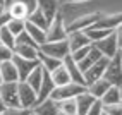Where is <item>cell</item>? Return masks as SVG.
<instances>
[{
    "label": "cell",
    "instance_id": "6da1fadb",
    "mask_svg": "<svg viewBox=\"0 0 122 115\" xmlns=\"http://www.w3.org/2000/svg\"><path fill=\"white\" fill-rule=\"evenodd\" d=\"M96 50H98L103 57H113L117 52H122V29L117 28L113 33H110L108 36H105L103 40H98V41L91 43Z\"/></svg>",
    "mask_w": 122,
    "mask_h": 115
},
{
    "label": "cell",
    "instance_id": "7a4b0ae2",
    "mask_svg": "<svg viewBox=\"0 0 122 115\" xmlns=\"http://www.w3.org/2000/svg\"><path fill=\"white\" fill-rule=\"evenodd\" d=\"M103 79L113 86H122V52H117L108 59V64L103 72Z\"/></svg>",
    "mask_w": 122,
    "mask_h": 115
},
{
    "label": "cell",
    "instance_id": "3957f363",
    "mask_svg": "<svg viewBox=\"0 0 122 115\" xmlns=\"http://www.w3.org/2000/svg\"><path fill=\"white\" fill-rule=\"evenodd\" d=\"M67 38V29H66V17L64 12L59 10L53 19L48 22L46 28V41H59V40H66Z\"/></svg>",
    "mask_w": 122,
    "mask_h": 115
},
{
    "label": "cell",
    "instance_id": "277c9868",
    "mask_svg": "<svg viewBox=\"0 0 122 115\" xmlns=\"http://www.w3.org/2000/svg\"><path fill=\"white\" fill-rule=\"evenodd\" d=\"M83 91H86L84 84H77V83H72L71 81V83L64 84V86H55L48 98H52L55 101H60V100H67V98H76Z\"/></svg>",
    "mask_w": 122,
    "mask_h": 115
},
{
    "label": "cell",
    "instance_id": "5b68a950",
    "mask_svg": "<svg viewBox=\"0 0 122 115\" xmlns=\"http://www.w3.org/2000/svg\"><path fill=\"white\" fill-rule=\"evenodd\" d=\"M100 14H102V12H98V10H95V12H88V14L77 15V17H74L72 21L66 22L67 35H69V33H74V31H84V29H88L89 26H93V24L98 21Z\"/></svg>",
    "mask_w": 122,
    "mask_h": 115
},
{
    "label": "cell",
    "instance_id": "8992f818",
    "mask_svg": "<svg viewBox=\"0 0 122 115\" xmlns=\"http://www.w3.org/2000/svg\"><path fill=\"white\" fill-rule=\"evenodd\" d=\"M38 50L45 55H50L53 59L62 60L64 57L69 55V43H67V38L59 40V41H45L43 45H40Z\"/></svg>",
    "mask_w": 122,
    "mask_h": 115
},
{
    "label": "cell",
    "instance_id": "52a82bcc",
    "mask_svg": "<svg viewBox=\"0 0 122 115\" xmlns=\"http://www.w3.org/2000/svg\"><path fill=\"white\" fill-rule=\"evenodd\" d=\"M17 96H19V105L21 106L33 110V106L36 105V91L26 81H17Z\"/></svg>",
    "mask_w": 122,
    "mask_h": 115
},
{
    "label": "cell",
    "instance_id": "ba28073f",
    "mask_svg": "<svg viewBox=\"0 0 122 115\" xmlns=\"http://www.w3.org/2000/svg\"><path fill=\"white\" fill-rule=\"evenodd\" d=\"M108 64V59L107 57H102V59H98L95 64H91L89 67L83 72V79H84V86L91 84L93 81L103 77V72H105V67H107Z\"/></svg>",
    "mask_w": 122,
    "mask_h": 115
},
{
    "label": "cell",
    "instance_id": "9c48e42d",
    "mask_svg": "<svg viewBox=\"0 0 122 115\" xmlns=\"http://www.w3.org/2000/svg\"><path fill=\"white\" fill-rule=\"evenodd\" d=\"M0 98L5 106H21L17 96V83H2L0 84Z\"/></svg>",
    "mask_w": 122,
    "mask_h": 115
},
{
    "label": "cell",
    "instance_id": "30bf717a",
    "mask_svg": "<svg viewBox=\"0 0 122 115\" xmlns=\"http://www.w3.org/2000/svg\"><path fill=\"white\" fill-rule=\"evenodd\" d=\"M120 21H122L120 12H110V14H103V12H102L100 17H98V21H96L93 26L102 28V29H110V31H113V29L120 28Z\"/></svg>",
    "mask_w": 122,
    "mask_h": 115
},
{
    "label": "cell",
    "instance_id": "8fae6325",
    "mask_svg": "<svg viewBox=\"0 0 122 115\" xmlns=\"http://www.w3.org/2000/svg\"><path fill=\"white\" fill-rule=\"evenodd\" d=\"M12 62L15 65V69H17L19 81H24V79L28 77V74L38 65V60L36 59H22V57H17V55L12 57Z\"/></svg>",
    "mask_w": 122,
    "mask_h": 115
},
{
    "label": "cell",
    "instance_id": "7c38bea8",
    "mask_svg": "<svg viewBox=\"0 0 122 115\" xmlns=\"http://www.w3.org/2000/svg\"><path fill=\"white\" fill-rule=\"evenodd\" d=\"M4 9L7 10V14H9L10 19H22V21H26L28 15H29V9L21 2V0H12V2L7 7H4Z\"/></svg>",
    "mask_w": 122,
    "mask_h": 115
},
{
    "label": "cell",
    "instance_id": "4fadbf2b",
    "mask_svg": "<svg viewBox=\"0 0 122 115\" xmlns=\"http://www.w3.org/2000/svg\"><path fill=\"white\" fill-rule=\"evenodd\" d=\"M62 64L66 65V69H67V72H69V77H71V81H72V83H77V84H84V79H83V72H81V69H79L77 62L71 59V55L64 57V59H62Z\"/></svg>",
    "mask_w": 122,
    "mask_h": 115
},
{
    "label": "cell",
    "instance_id": "5bb4252c",
    "mask_svg": "<svg viewBox=\"0 0 122 115\" xmlns=\"http://www.w3.org/2000/svg\"><path fill=\"white\" fill-rule=\"evenodd\" d=\"M0 77H2V83H17L19 81V74L17 69L12 60H7L0 64Z\"/></svg>",
    "mask_w": 122,
    "mask_h": 115
},
{
    "label": "cell",
    "instance_id": "9a60e30c",
    "mask_svg": "<svg viewBox=\"0 0 122 115\" xmlns=\"http://www.w3.org/2000/svg\"><path fill=\"white\" fill-rule=\"evenodd\" d=\"M67 43H69V53L72 50H77V48H83L91 45L89 38L84 35V31H74V33H69L67 35Z\"/></svg>",
    "mask_w": 122,
    "mask_h": 115
},
{
    "label": "cell",
    "instance_id": "2e32d148",
    "mask_svg": "<svg viewBox=\"0 0 122 115\" xmlns=\"http://www.w3.org/2000/svg\"><path fill=\"white\" fill-rule=\"evenodd\" d=\"M100 101H102V105H119V103H122V86L110 84L108 89L100 98Z\"/></svg>",
    "mask_w": 122,
    "mask_h": 115
},
{
    "label": "cell",
    "instance_id": "e0dca14e",
    "mask_svg": "<svg viewBox=\"0 0 122 115\" xmlns=\"http://www.w3.org/2000/svg\"><path fill=\"white\" fill-rule=\"evenodd\" d=\"M53 88H55V84H53V81L50 79V74H48V72L45 70L43 79H41V84H40L38 91H36V103L43 101V100H46V98L50 96V93L53 91Z\"/></svg>",
    "mask_w": 122,
    "mask_h": 115
},
{
    "label": "cell",
    "instance_id": "ac0fdd59",
    "mask_svg": "<svg viewBox=\"0 0 122 115\" xmlns=\"http://www.w3.org/2000/svg\"><path fill=\"white\" fill-rule=\"evenodd\" d=\"M33 113H36V115H59L57 101L52 100V98H46V100L40 101L33 106Z\"/></svg>",
    "mask_w": 122,
    "mask_h": 115
},
{
    "label": "cell",
    "instance_id": "d6986e66",
    "mask_svg": "<svg viewBox=\"0 0 122 115\" xmlns=\"http://www.w3.org/2000/svg\"><path fill=\"white\" fill-rule=\"evenodd\" d=\"M36 7L43 12V15L48 19V22H50L53 19V15L60 10V4L57 2V0H38Z\"/></svg>",
    "mask_w": 122,
    "mask_h": 115
},
{
    "label": "cell",
    "instance_id": "ffe728a7",
    "mask_svg": "<svg viewBox=\"0 0 122 115\" xmlns=\"http://www.w3.org/2000/svg\"><path fill=\"white\" fill-rule=\"evenodd\" d=\"M24 31H26L28 35L38 43V46H40V45H43V43L46 41V29L38 28L36 24H33V22L26 21V24H24Z\"/></svg>",
    "mask_w": 122,
    "mask_h": 115
},
{
    "label": "cell",
    "instance_id": "44dd1931",
    "mask_svg": "<svg viewBox=\"0 0 122 115\" xmlns=\"http://www.w3.org/2000/svg\"><path fill=\"white\" fill-rule=\"evenodd\" d=\"M108 86H110V83H108V81H105L103 77H100V79L93 81L91 84H88V86H86V91H88L89 95H91L93 98L100 100V98L103 96V93L108 89Z\"/></svg>",
    "mask_w": 122,
    "mask_h": 115
},
{
    "label": "cell",
    "instance_id": "7402d4cb",
    "mask_svg": "<svg viewBox=\"0 0 122 115\" xmlns=\"http://www.w3.org/2000/svg\"><path fill=\"white\" fill-rule=\"evenodd\" d=\"M48 74H50V79L53 81L55 86H64V84L71 83L69 72H67V69H66V65H64V64H60L59 67H55L52 72H48Z\"/></svg>",
    "mask_w": 122,
    "mask_h": 115
},
{
    "label": "cell",
    "instance_id": "603a6c76",
    "mask_svg": "<svg viewBox=\"0 0 122 115\" xmlns=\"http://www.w3.org/2000/svg\"><path fill=\"white\" fill-rule=\"evenodd\" d=\"M74 100H76V106H77V115H86L88 108L91 106V103L96 100V98H93L88 91H83L81 95H77Z\"/></svg>",
    "mask_w": 122,
    "mask_h": 115
},
{
    "label": "cell",
    "instance_id": "cb8c5ba5",
    "mask_svg": "<svg viewBox=\"0 0 122 115\" xmlns=\"http://www.w3.org/2000/svg\"><path fill=\"white\" fill-rule=\"evenodd\" d=\"M43 74H45V70H43V67H41V65H36V67L33 69V70H31L29 74H28V77L26 79H24V81H26V83L31 86V88H33L35 89V91H38V88H40V84H41V79H43Z\"/></svg>",
    "mask_w": 122,
    "mask_h": 115
},
{
    "label": "cell",
    "instance_id": "d4e9b609",
    "mask_svg": "<svg viewBox=\"0 0 122 115\" xmlns=\"http://www.w3.org/2000/svg\"><path fill=\"white\" fill-rule=\"evenodd\" d=\"M57 110L59 115H77V106L74 98H67V100L57 101Z\"/></svg>",
    "mask_w": 122,
    "mask_h": 115
},
{
    "label": "cell",
    "instance_id": "484cf974",
    "mask_svg": "<svg viewBox=\"0 0 122 115\" xmlns=\"http://www.w3.org/2000/svg\"><path fill=\"white\" fill-rule=\"evenodd\" d=\"M102 57H103V55H102V53H100V52H98V50H96V48L91 45V46H89V52L86 53V57H84L83 60H79V62H77V65H79L81 72H84V70L89 67V65L95 64L98 59H102Z\"/></svg>",
    "mask_w": 122,
    "mask_h": 115
},
{
    "label": "cell",
    "instance_id": "4316f807",
    "mask_svg": "<svg viewBox=\"0 0 122 115\" xmlns=\"http://www.w3.org/2000/svg\"><path fill=\"white\" fill-rule=\"evenodd\" d=\"M38 64L43 67V70H46V72H52L55 67H59V65L62 64V60H59V59H53V57H50V55H45V53H41L38 50Z\"/></svg>",
    "mask_w": 122,
    "mask_h": 115
},
{
    "label": "cell",
    "instance_id": "83f0119b",
    "mask_svg": "<svg viewBox=\"0 0 122 115\" xmlns=\"http://www.w3.org/2000/svg\"><path fill=\"white\" fill-rule=\"evenodd\" d=\"M14 55L22 59H36L38 57V46L31 45H14ZM38 60V59H36Z\"/></svg>",
    "mask_w": 122,
    "mask_h": 115
},
{
    "label": "cell",
    "instance_id": "f1b7e54d",
    "mask_svg": "<svg viewBox=\"0 0 122 115\" xmlns=\"http://www.w3.org/2000/svg\"><path fill=\"white\" fill-rule=\"evenodd\" d=\"M115 31V29H113ZM110 29H102V28H96V26H89L88 29H84V35L89 38V41L95 43V41H98V40H103L105 36H108L110 33H113Z\"/></svg>",
    "mask_w": 122,
    "mask_h": 115
},
{
    "label": "cell",
    "instance_id": "f546056e",
    "mask_svg": "<svg viewBox=\"0 0 122 115\" xmlns=\"http://www.w3.org/2000/svg\"><path fill=\"white\" fill-rule=\"evenodd\" d=\"M26 21L33 22V24H36L38 28H43V29L48 28V19L43 15V12L40 10L38 7H36L35 10H31V12H29V15H28V19H26Z\"/></svg>",
    "mask_w": 122,
    "mask_h": 115
},
{
    "label": "cell",
    "instance_id": "4dcf8cb0",
    "mask_svg": "<svg viewBox=\"0 0 122 115\" xmlns=\"http://www.w3.org/2000/svg\"><path fill=\"white\" fill-rule=\"evenodd\" d=\"M0 43L7 45L9 48H14V45H15V36L12 35L9 29H7V26L0 28Z\"/></svg>",
    "mask_w": 122,
    "mask_h": 115
},
{
    "label": "cell",
    "instance_id": "1f68e13d",
    "mask_svg": "<svg viewBox=\"0 0 122 115\" xmlns=\"http://www.w3.org/2000/svg\"><path fill=\"white\" fill-rule=\"evenodd\" d=\"M24 24H26V21H22V19H9L5 26L14 36H17V35H21L24 31Z\"/></svg>",
    "mask_w": 122,
    "mask_h": 115
},
{
    "label": "cell",
    "instance_id": "d6a6232c",
    "mask_svg": "<svg viewBox=\"0 0 122 115\" xmlns=\"http://www.w3.org/2000/svg\"><path fill=\"white\" fill-rule=\"evenodd\" d=\"M33 110L24 108V106H5V110L2 115H31Z\"/></svg>",
    "mask_w": 122,
    "mask_h": 115
},
{
    "label": "cell",
    "instance_id": "836d02e7",
    "mask_svg": "<svg viewBox=\"0 0 122 115\" xmlns=\"http://www.w3.org/2000/svg\"><path fill=\"white\" fill-rule=\"evenodd\" d=\"M15 45H31V46H38V43L28 35L26 31H22L21 35L15 36ZM38 48H40V46H38Z\"/></svg>",
    "mask_w": 122,
    "mask_h": 115
},
{
    "label": "cell",
    "instance_id": "e575fe53",
    "mask_svg": "<svg viewBox=\"0 0 122 115\" xmlns=\"http://www.w3.org/2000/svg\"><path fill=\"white\" fill-rule=\"evenodd\" d=\"M12 57H14V48H9L7 45L0 43V64L7 62V60H12Z\"/></svg>",
    "mask_w": 122,
    "mask_h": 115
},
{
    "label": "cell",
    "instance_id": "d590c367",
    "mask_svg": "<svg viewBox=\"0 0 122 115\" xmlns=\"http://www.w3.org/2000/svg\"><path fill=\"white\" fill-rule=\"evenodd\" d=\"M89 46L91 45H88V46H83V48H77V50H72L69 55H71V59L72 60H76V62H79V60H83L84 57H86V53L89 52Z\"/></svg>",
    "mask_w": 122,
    "mask_h": 115
},
{
    "label": "cell",
    "instance_id": "8d00e7d4",
    "mask_svg": "<svg viewBox=\"0 0 122 115\" xmlns=\"http://www.w3.org/2000/svg\"><path fill=\"white\" fill-rule=\"evenodd\" d=\"M103 112L107 115H122V103H119V105H103Z\"/></svg>",
    "mask_w": 122,
    "mask_h": 115
},
{
    "label": "cell",
    "instance_id": "74e56055",
    "mask_svg": "<svg viewBox=\"0 0 122 115\" xmlns=\"http://www.w3.org/2000/svg\"><path fill=\"white\" fill-rule=\"evenodd\" d=\"M102 112H103V105H102V101H100V100H95V101L91 103V106L88 108L86 115H100Z\"/></svg>",
    "mask_w": 122,
    "mask_h": 115
},
{
    "label": "cell",
    "instance_id": "f35d334b",
    "mask_svg": "<svg viewBox=\"0 0 122 115\" xmlns=\"http://www.w3.org/2000/svg\"><path fill=\"white\" fill-rule=\"evenodd\" d=\"M9 19H10V17H9V14H7V10H5V9H0V28L5 26Z\"/></svg>",
    "mask_w": 122,
    "mask_h": 115
},
{
    "label": "cell",
    "instance_id": "ab89813d",
    "mask_svg": "<svg viewBox=\"0 0 122 115\" xmlns=\"http://www.w3.org/2000/svg\"><path fill=\"white\" fill-rule=\"evenodd\" d=\"M21 2L29 9V12H31V10H35V9H36V5H38V0H21Z\"/></svg>",
    "mask_w": 122,
    "mask_h": 115
},
{
    "label": "cell",
    "instance_id": "60d3db41",
    "mask_svg": "<svg viewBox=\"0 0 122 115\" xmlns=\"http://www.w3.org/2000/svg\"><path fill=\"white\" fill-rule=\"evenodd\" d=\"M86 2H89V0H67L66 4H86Z\"/></svg>",
    "mask_w": 122,
    "mask_h": 115
},
{
    "label": "cell",
    "instance_id": "b9f144b4",
    "mask_svg": "<svg viewBox=\"0 0 122 115\" xmlns=\"http://www.w3.org/2000/svg\"><path fill=\"white\" fill-rule=\"evenodd\" d=\"M4 110H5V103L2 101V98H0V115L4 113Z\"/></svg>",
    "mask_w": 122,
    "mask_h": 115
},
{
    "label": "cell",
    "instance_id": "7bdbcfd3",
    "mask_svg": "<svg viewBox=\"0 0 122 115\" xmlns=\"http://www.w3.org/2000/svg\"><path fill=\"white\" fill-rule=\"evenodd\" d=\"M10 2H12V0H4V7H7V5L10 4Z\"/></svg>",
    "mask_w": 122,
    "mask_h": 115
},
{
    "label": "cell",
    "instance_id": "ee69618b",
    "mask_svg": "<svg viewBox=\"0 0 122 115\" xmlns=\"http://www.w3.org/2000/svg\"><path fill=\"white\" fill-rule=\"evenodd\" d=\"M57 2H59L60 5H66V2H67V0H57Z\"/></svg>",
    "mask_w": 122,
    "mask_h": 115
},
{
    "label": "cell",
    "instance_id": "f6af8a7d",
    "mask_svg": "<svg viewBox=\"0 0 122 115\" xmlns=\"http://www.w3.org/2000/svg\"><path fill=\"white\" fill-rule=\"evenodd\" d=\"M0 5H2V7H4V0H0Z\"/></svg>",
    "mask_w": 122,
    "mask_h": 115
},
{
    "label": "cell",
    "instance_id": "bcb514c9",
    "mask_svg": "<svg viewBox=\"0 0 122 115\" xmlns=\"http://www.w3.org/2000/svg\"><path fill=\"white\" fill-rule=\"evenodd\" d=\"M100 115H107V113H105V112H102V113H100Z\"/></svg>",
    "mask_w": 122,
    "mask_h": 115
},
{
    "label": "cell",
    "instance_id": "7dc6e473",
    "mask_svg": "<svg viewBox=\"0 0 122 115\" xmlns=\"http://www.w3.org/2000/svg\"><path fill=\"white\" fill-rule=\"evenodd\" d=\"M0 84H2V77H0Z\"/></svg>",
    "mask_w": 122,
    "mask_h": 115
},
{
    "label": "cell",
    "instance_id": "c3c4849f",
    "mask_svg": "<svg viewBox=\"0 0 122 115\" xmlns=\"http://www.w3.org/2000/svg\"><path fill=\"white\" fill-rule=\"evenodd\" d=\"M0 9H4V7H2V5H0Z\"/></svg>",
    "mask_w": 122,
    "mask_h": 115
},
{
    "label": "cell",
    "instance_id": "681fc988",
    "mask_svg": "<svg viewBox=\"0 0 122 115\" xmlns=\"http://www.w3.org/2000/svg\"><path fill=\"white\" fill-rule=\"evenodd\" d=\"M33 115H36V113H33Z\"/></svg>",
    "mask_w": 122,
    "mask_h": 115
}]
</instances>
